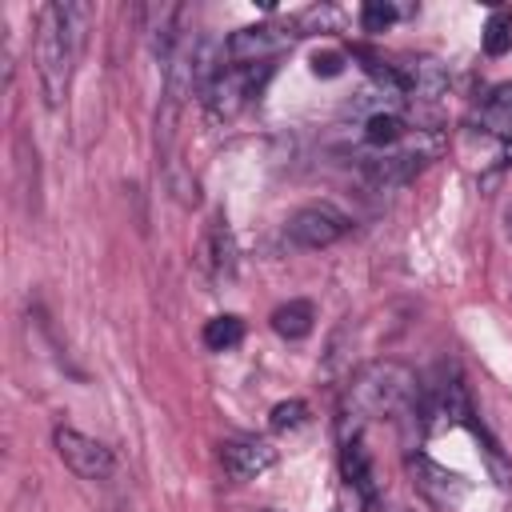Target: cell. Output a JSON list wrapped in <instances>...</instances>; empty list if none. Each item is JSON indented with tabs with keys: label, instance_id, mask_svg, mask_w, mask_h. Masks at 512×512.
<instances>
[{
	"label": "cell",
	"instance_id": "cell-1",
	"mask_svg": "<svg viewBox=\"0 0 512 512\" xmlns=\"http://www.w3.org/2000/svg\"><path fill=\"white\" fill-rule=\"evenodd\" d=\"M92 8L88 4H44L40 20H36V72H40V88L48 108H60V100L68 96L80 48H84V32H88Z\"/></svg>",
	"mask_w": 512,
	"mask_h": 512
},
{
	"label": "cell",
	"instance_id": "cell-2",
	"mask_svg": "<svg viewBox=\"0 0 512 512\" xmlns=\"http://www.w3.org/2000/svg\"><path fill=\"white\" fill-rule=\"evenodd\" d=\"M348 400L360 416H404L420 404V380L408 364L400 360H372L356 372L352 388H348Z\"/></svg>",
	"mask_w": 512,
	"mask_h": 512
},
{
	"label": "cell",
	"instance_id": "cell-3",
	"mask_svg": "<svg viewBox=\"0 0 512 512\" xmlns=\"http://www.w3.org/2000/svg\"><path fill=\"white\" fill-rule=\"evenodd\" d=\"M348 216L336 208V204H328V200H316V204H304V208H296L292 216H288V224H284V236L296 244V248H332L336 240H344L348 236Z\"/></svg>",
	"mask_w": 512,
	"mask_h": 512
},
{
	"label": "cell",
	"instance_id": "cell-4",
	"mask_svg": "<svg viewBox=\"0 0 512 512\" xmlns=\"http://www.w3.org/2000/svg\"><path fill=\"white\" fill-rule=\"evenodd\" d=\"M52 444H56V456L80 476V480H108L116 460H112V448H104L96 436L80 432V428H68L60 424L52 432Z\"/></svg>",
	"mask_w": 512,
	"mask_h": 512
},
{
	"label": "cell",
	"instance_id": "cell-5",
	"mask_svg": "<svg viewBox=\"0 0 512 512\" xmlns=\"http://www.w3.org/2000/svg\"><path fill=\"white\" fill-rule=\"evenodd\" d=\"M288 40H292V32H284L276 24H248L224 40V56L236 68H256V64H272L288 48Z\"/></svg>",
	"mask_w": 512,
	"mask_h": 512
},
{
	"label": "cell",
	"instance_id": "cell-6",
	"mask_svg": "<svg viewBox=\"0 0 512 512\" xmlns=\"http://www.w3.org/2000/svg\"><path fill=\"white\" fill-rule=\"evenodd\" d=\"M220 464L232 480H256L264 476L272 464H276V448L268 440H256V436H240V440H228L220 444Z\"/></svg>",
	"mask_w": 512,
	"mask_h": 512
},
{
	"label": "cell",
	"instance_id": "cell-7",
	"mask_svg": "<svg viewBox=\"0 0 512 512\" xmlns=\"http://www.w3.org/2000/svg\"><path fill=\"white\" fill-rule=\"evenodd\" d=\"M420 164H424V156H420L416 148H388V152H376L372 160H364V176H368L372 184L388 188V184L408 180Z\"/></svg>",
	"mask_w": 512,
	"mask_h": 512
},
{
	"label": "cell",
	"instance_id": "cell-8",
	"mask_svg": "<svg viewBox=\"0 0 512 512\" xmlns=\"http://www.w3.org/2000/svg\"><path fill=\"white\" fill-rule=\"evenodd\" d=\"M364 144L368 148H376V152H388V148H400V140L408 136V128H404V120L396 116V112H388V108H376L368 120H364Z\"/></svg>",
	"mask_w": 512,
	"mask_h": 512
},
{
	"label": "cell",
	"instance_id": "cell-9",
	"mask_svg": "<svg viewBox=\"0 0 512 512\" xmlns=\"http://www.w3.org/2000/svg\"><path fill=\"white\" fill-rule=\"evenodd\" d=\"M480 124L496 136H512V80H504L488 92V100L480 104Z\"/></svg>",
	"mask_w": 512,
	"mask_h": 512
},
{
	"label": "cell",
	"instance_id": "cell-10",
	"mask_svg": "<svg viewBox=\"0 0 512 512\" xmlns=\"http://www.w3.org/2000/svg\"><path fill=\"white\" fill-rule=\"evenodd\" d=\"M340 468H344V480H348V484H352V488H356L364 500H372V496H376V484H372V464H368V452H364L360 436L344 444Z\"/></svg>",
	"mask_w": 512,
	"mask_h": 512
},
{
	"label": "cell",
	"instance_id": "cell-11",
	"mask_svg": "<svg viewBox=\"0 0 512 512\" xmlns=\"http://www.w3.org/2000/svg\"><path fill=\"white\" fill-rule=\"evenodd\" d=\"M400 80H404V92H412V96H420V100H432V96L444 92V72H440L436 60H416V64H408V68L400 72Z\"/></svg>",
	"mask_w": 512,
	"mask_h": 512
},
{
	"label": "cell",
	"instance_id": "cell-12",
	"mask_svg": "<svg viewBox=\"0 0 512 512\" xmlns=\"http://www.w3.org/2000/svg\"><path fill=\"white\" fill-rule=\"evenodd\" d=\"M312 320H316V312H312L308 300H288V304H280V308L272 312V328H276L284 340L308 336V332H312Z\"/></svg>",
	"mask_w": 512,
	"mask_h": 512
},
{
	"label": "cell",
	"instance_id": "cell-13",
	"mask_svg": "<svg viewBox=\"0 0 512 512\" xmlns=\"http://www.w3.org/2000/svg\"><path fill=\"white\" fill-rule=\"evenodd\" d=\"M232 264H236V248H232V232L224 220H212V232H208V268L216 280L232 276Z\"/></svg>",
	"mask_w": 512,
	"mask_h": 512
},
{
	"label": "cell",
	"instance_id": "cell-14",
	"mask_svg": "<svg viewBox=\"0 0 512 512\" xmlns=\"http://www.w3.org/2000/svg\"><path fill=\"white\" fill-rule=\"evenodd\" d=\"M244 340V320L240 316H212L208 324H204V344L212 348V352H228V348H236Z\"/></svg>",
	"mask_w": 512,
	"mask_h": 512
},
{
	"label": "cell",
	"instance_id": "cell-15",
	"mask_svg": "<svg viewBox=\"0 0 512 512\" xmlns=\"http://www.w3.org/2000/svg\"><path fill=\"white\" fill-rule=\"evenodd\" d=\"M480 44H484L488 56H504V52L512 48V12H508V8H496V12L484 20Z\"/></svg>",
	"mask_w": 512,
	"mask_h": 512
},
{
	"label": "cell",
	"instance_id": "cell-16",
	"mask_svg": "<svg viewBox=\"0 0 512 512\" xmlns=\"http://www.w3.org/2000/svg\"><path fill=\"white\" fill-rule=\"evenodd\" d=\"M304 420H308V404H304V400H284V404L272 408V428H276V432H292V428H300Z\"/></svg>",
	"mask_w": 512,
	"mask_h": 512
},
{
	"label": "cell",
	"instance_id": "cell-17",
	"mask_svg": "<svg viewBox=\"0 0 512 512\" xmlns=\"http://www.w3.org/2000/svg\"><path fill=\"white\" fill-rule=\"evenodd\" d=\"M392 20H396V8L392 4H364V12H360L364 32H384Z\"/></svg>",
	"mask_w": 512,
	"mask_h": 512
},
{
	"label": "cell",
	"instance_id": "cell-18",
	"mask_svg": "<svg viewBox=\"0 0 512 512\" xmlns=\"http://www.w3.org/2000/svg\"><path fill=\"white\" fill-rule=\"evenodd\" d=\"M312 72L316 76H340L344 72V52H316L312 56Z\"/></svg>",
	"mask_w": 512,
	"mask_h": 512
},
{
	"label": "cell",
	"instance_id": "cell-19",
	"mask_svg": "<svg viewBox=\"0 0 512 512\" xmlns=\"http://www.w3.org/2000/svg\"><path fill=\"white\" fill-rule=\"evenodd\" d=\"M504 228H508V236H512V208H508V216H504Z\"/></svg>",
	"mask_w": 512,
	"mask_h": 512
}]
</instances>
